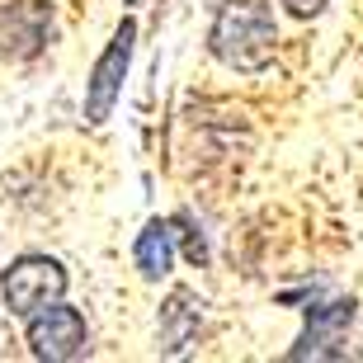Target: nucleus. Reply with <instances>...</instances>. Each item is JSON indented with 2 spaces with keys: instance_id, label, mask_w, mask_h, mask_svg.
<instances>
[{
  "instance_id": "6",
  "label": "nucleus",
  "mask_w": 363,
  "mask_h": 363,
  "mask_svg": "<svg viewBox=\"0 0 363 363\" xmlns=\"http://www.w3.org/2000/svg\"><path fill=\"white\" fill-rule=\"evenodd\" d=\"M52 38V5L48 0H5L0 5V52L19 57H38Z\"/></svg>"
},
{
  "instance_id": "1",
  "label": "nucleus",
  "mask_w": 363,
  "mask_h": 363,
  "mask_svg": "<svg viewBox=\"0 0 363 363\" xmlns=\"http://www.w3.org/2000/svg\"><path fill=\"white\" fill-rule=\"evenodd\" d=\"M274 48H279V24L264 0H227L208 28V52L241 76L269 67Z\"/></svg>"
},
{
  "instance_id": "2",
  "label": "nucleus",
  "mask_w": 363,
  "mask_h": 363,
  "mask_svg": "<svg viewBox=\"0 0 363 363\" xmlns=\"http://www.w3.org/2000/svg\"><path fill=\"white\" fill-rule=\"evenodd\" d=\"M0 297H5L10 316L28 321L33 311L67 297V269L52 255H19L10 269L0 274Z\"/></svg>"
},
{
  "instance_id": "3",
  "label": "nucleus",
  "mask_w": 363,
  "mask_h": 363,
  "mask_svg": "<svg viewBox=\"0 0 363 363\" xmlns=\"http://www.w3.org/2000/svg\"><path fill=\"white\" fill-rule=\"evenodd\" d=\"M133 43H137V24L123 19V24L113 28L108 48L99 52V62L90 67V81H85V123H90V128L113 118V104H118L128 67H133Z\"/></svg>"
},
{
  "instance_id": "5",
  "label": "nucleus",
  "mask_w": 363,
  "mask_h": 363,
  "mask_svg": "<svg viewBox=\"0 0 363 363\" xmlns=\"http://www.w3.org/2000/svg\"><path fill=\"white\" fill-rule=\"evenodd\" d=\"M354 316H359V302H354V297L311 302L307 307V325H302L297 345L288 350V359H350L345 340H350Z\"/></svg>"
},
{
  "instance_id": "8",
  "label": "nucleus",
  "mask_w": 363,
  "mask_h": 363,
  "mask_svg": "<svg viewBox=\"0 0 363 363\" xmlns=\"http://www.w3.org/2000/svg\"><path fill=\"white\" fill-rule=\"evenodd\" d=\"M175 245H179V222L175 217H151L147 227L137 231V245H133V264L142 279H165L170 264H175Z\"/></svg>"
},
{
  "instance_id": "10",
  "label": "nucleus",
  "mask_w": 363,
  "mask_h": 363,
  "mask_svg": "<svg viewBox=\"0 0 363 363\" xmlns=\"http://www.w3.org/2000/svg\"><path fill=\"white\" fill-rule=\"evenodd\" d=\"M283 5H288V14H293V19H316L330 0H283Z\"/></svg>"
},
{
  "instance_id": "9",
  "label": "nucleus",
  "mask_w": 363,
  "mask_h": 363,
  "mask_svg": "<svg viewBox=\"0 0 363 363\" xmlns=\"http://www.w3.org/2000/svg\"><path fill=\"white\" fill-rule=\"evenodd\" d=\"M175 222H179V241H184V259H189V264H208V236L194 227V217L179 213Z\"/></svg>"
},
{
  "instance_id": "7",
  "label": "nucleus",
  "mask_w": 363,
  "mask_h": 363,
  "mask_svg": "<svg viewBox=\"0 0 363 363\" xmlns=\"http://www.w3.org/2000/svg\"><path fill=\"white\" fill-rule=\"evenodd\" d=\"M203 330V297L194 293V288H175V293L165 297L161 307V325H156V345H161V354H184L194 340H199Z\"/></svg>"
},
{
  "instance_id": "4",
  "label": "nucleus",
  "mask_w": 363,
  "mask_h": 363,
  "mask_svg": "<svg viewBox=\"0 0 363 363\" xmlns=\"http://www.w3.org/2000/svg\"><path fill=\"white\" fill-rule=\"evenodd\" d=\"M24 340H28V354L43 363H71L90 354V330H85L81 311L67 307V302L33 311L24 321Z\"/></svg>"
}]
</instances>
